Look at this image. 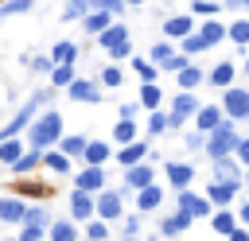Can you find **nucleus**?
I'll return each instance as SVG.
<instances>
[{
  "instance_id": "393cba45",
  "label": "nucleus",
  "mask_w": 249,
  "mask_h": 241,
  "mask_svg": "<svg viewBox=\"0 0 249 241\" xmlns=\"http://www.w3.org/2000/svg\"><path fill=\"white\" fill-rule=\"evenodd\" d=\"M230 82H233V62H218V66L210 70V86H222V89H226Z\"/></svg>"
},
{
  "instance_id": "9d476101",
  "label": "nucleus",
  "mask_w": 249,
  "mask_h": 241,
  "mask_svg": "<svg viewBox=\"0 0 249 241\" xmlns=\"http://www.w3.org/2000/svg\"><path fill=\"white\" fill-rule=\"evenodd\" d=\"M124 183L140 190V187H148V183H156V171H152V167H148V163L140 159V163H132V167H124Z\"/></svg>"
},
{
  "instance_id": "5701e85b",
  "label": "nucleus",
  "mask_w": 249,
  "mask_h": 241,
  "mask_svg": "<svg viewBox=\"0 0 249 241\" xmlns=\"http://www.w3.org/2000/svg\"><path fill=\"white\" fill-rule=\"evenodd\" d=\"M198 35H202V39H206V47H214V43H222V39H226V27H222V23H218V19H206V23H202V31H198Z\"/></svg>"
},
{
  "instance_id": "ea45409f",
  "label": "nucleus",
  "mask_w": 249,
  "mask_h": 241,
  "mask_svg": "<svg viewBox=\"0 0 249 241\" xmlns=\"http://www.w3.org/2000/svg\"><path fill=\"white\" fill-rule=\"evenodd\" d=\"M19 12H31V0H8V4H0V16H19Z\"/></svg>"
},
{
  "instance_id": "4d7b16f0",
  "label": "nucleus",
  "mask_w": 249,
  "mask_h": 241,
  "mask_svg": "<svg viewBox=\"0 0 249 241\" xmlns=\"http://www.w3.org/2000/svg\"><path fill=\"white\" fill-rule=\"evenodd\" d=\"M128 4H144V0H128Z\"/></svg>"
},
{
  "instance_id": "79ce46f5",
  "label": "nucleus",
  "mask_w": 249,
  "mask_h": 241,
  "mask_svg": "<svg viewBox=\"0 0 249 241\" xmlns=\"http://www.w3.org/2000/svg\"><path fill=\"white\" fill-rule=\"evenodd\" d=\"M160 66H163V70H171V74H179V70L187 66V58H183V54H167V58H163Z\"/></svg>"
},
{
  "instance_id": "c9c22d12",
  "label": "nucleus",
  "mask_w": 249,
  "mask_h": 241,
  "mask_svg": "<svg viewBox=\"0 0 249 241\" xmlns=\"http://www.w3.org/2000/svg\"><path fill=\"white\" fill-rule=\"evenodd\" d=\"M86 12H89V0H70V4L62 8V23H66V19H82Z\"/></svg>"
},
{
  "instance_id": "5fc2aeb1",
  "label": "nucleus",
  "mask_w": 249,
  "mask_h": 241,
  "mask_svg": "<svg viewBox=\"0 0 249 241\" xmlns=\"http://www.w3.org/2000/svg\"><path fill=\"white\" fill-rule=\"evenodd\" d=\"M245 167H249V163H245ZM245 187H249V171H245Z\"/></svg>"
},
{
  "instance_id": "864d4df0",
  "label": "nucleus",
  "mask_w": 249,
  "mask_h": 241,
  "mask_svg": "<svg viewBox=\"0 0 249 241\" xmlns=\"http://www.w3.org/2000/svg\"><path fill=\"white\" fill-rule=\"evenodd\" d=\"M226 8H249V0H226Z\"/></svg>"
},
{
  "instance_id": "c85d7f7f",
  "label": "nucleus",
  "mask_w": 249,
  "mask_h": 241,
  "mask_svg": "<svg viewBox=\"0 0 249 241\" xmlns=\"http://www.w3.org/2000/svg\"><path fill=\"white\" fill-rule=\"evenodd\" d=\"M214 171H218L214 179H233V183H237V163H233L230 155H218V159H214Z\"/></svg>"
},
{
  "instance_id": "bb28decb",
  "label": "nucleus",
  "mask_w": 249,
  "mask_h": 241,
  "mask_svg": "<svg viewBox=\"0 0 249 241\" xmlns=\"http://www.w3.org/2000/svg\"><path fill=\"white\" fill-rule=\"evenodd\" d=\"M78 58V47L74 43H54L51 47V62H74Z\"/></svg>"
},
{
  "instance_id": "a878e982",
  "label": "nucleus",
  "mask_w": 249,
  "mask_h": 241,
  "mask_svg": "<svg viewBox=\"0 0 249 241\" xmlns=\"http://www.w3.org/2000/svg\"><path fill=\"white\" fill-rule=\"evenodd\" d=\"M160 101H163L160 86H156V82H144V86H140V105H144V109H156Z\"/></svg>"
},
{
  "instance_id": "f03ea898",
  "label": "nucleus",
  "mask_w": 249,
  "mask_h": 241,
  "mask_svg": "<svg viewBox=\"0 0 249 241\" xmlns=\"http://www.w3.org/2000/svg\"><path fill=\"white\" fill-rule=\"evenodd\" d=\"M97 43H101V51H105L109 58H128V51H132L128 27H121V23H109V27L97 35Z\"/></svg>"
},
{
  "instance_id": "f3484780",
  "label": "nucleus",
  "mask_w": 249,
  "mask_h": 241,
  "mask_svg": "<svg viewBox=\"0 0 249 241\" xmlns=\"http://www.w3.org/2000/svg\"><path fill=\"white\" fill-rule=\"evenodd\" d=\"M27 202L23 198H0V222H23Z\"/></svg>"
},
{
  "instance_id": "a211bd4d",
  "label": "nucleus",
  "mask_w": 249,
  "mask_h": 241,
  "mask_svg": "<svg viewBox=\"0 0 249 241\" xmlns=\"http://www.w3.org/2000/svg\"><path fill=\"white\" fill-rule=\"evenodd\" d=\"M163 31H167L171 39H183L187 31H195V19H191V16H171V19H163Z\"/></svg>"
},
{
  "instance_id": "37998d69",
  "label": "nucleus",
  "mask_w": 249,
  "mask_h": 241,
  "mask_svg": "<svg viewBox=\"0 0 249 241\" xmlns=\"http://www.w3.org/2000/svg\"><path fill=\"white\" fill-rule=\"evenodd\" d=\"M132 66H136V74H140L144 82H156V66H152V62H144V58H136Z\"/></svg>"
},
{
  "instance_id": "7c9ffc66",
  "label": "nucleus",
  "mask_w": 249,
  "mask_h": 241,
  "mask_svg": "<svg viewBox=\"0 0 249 241\" xmlns=\"http://www.w3.org/2000/svg\"><path fill=\"white\" fill-rule=\"evenodd\" d=\"M43 163H47L51 171H62V175L70 171V155H66V152H47V155H43Z\"/></svg>"
},
{
  "instance_id": "412c9836",
  "label": "nucleus",
  "mask_w": 249,
  "mask_h": 241,
  "mask_svg": "<svg viewBox=\"0 0 249 241\" xmlns=\"http://www.w3.org/2000/svg\"><path fill=\"white\" fill-rule=\"evenodd\" d=\"M191 163H167V179H171V187H187L191 183Z\"/></svg>"
},
{
  "instance_id": "c756f323",
  "label": "nucleus",
  "mask_w": 249,
  "mask_h": 241,
  "mask_svg": "<svg viewBox=\"0 0 249 241\" xmlns=\"http://www.w3.org/2000/svg\"><path fill=\"white\" fill-rule=\"evenodd\" d=\"M198 82H202V70H198V66H191V62H187V66H183V70H179V86H183V89H195V86H198Z\"/></svg>"
},
{
  "instance_id": "a18cd8bd",
  "label": "nucleus",
  "mask_w": 249,
  "mask_h": 241,
  "mask_svg": "<svg viewBox=\"0 0 249 241\" xmlns=\"http://www.w3.org/2000/svg\"><path fill=\"white\" fill-rule=\"evenodd\" d=\"M195 16H218V4L214 0H195Z\"/></svg>"
},
{
  "instance_id": "20e7f679",
  "label": "nucleus",
  "mask_w": 249,
  "mask_h": 241,
  "mask_svg": "<svg viewBox=\"0 0 249 241\" xmlns=\"http://www.w3.org/2000/svg\"><path fill=\"white\" fill-rule=\"evenodd\" d=\"M222 113H226L230 120H245V117H249V89H233V86H226Z\"/></svg>"
},
{
  "instance_id": "2eb2a0df",
  "label": "nucleus",
  "mask_w": 249,
  "mask_h": 241,
  "mask_svg": "<svg viewBox=\"0 0 249 241\" xmlns=\"http://www.w3.org/2000/svg\"><path fill=\"white\" fill-rule=\"evenodd\" d=\"M148 155V144H140V140H128L121 152H117V159H121V167H132V163H140Z\"/></svg>"
},
{
  "instance_id": "f257e3e1",
  "label": "nucleus",
  "mask_w": 249,
  "mask_h": 241,
  "mask_svg": "<svg viewBox=\"0 0 249 241\" xmlns=\"http://www.w3.org/2000/svg\"><path fill=\"white\" fill-rule=\"evenodd\" d=\"M58 136H62V117H58V113H43V117L31 124V140H27V144L43 152V148L58 144Z\"/></svg>"
},
{
  "instance_id": "b1692460",
  "label": "nucleus",
  "mask_w": 249,
  "mask_h": 241,
  "mask_svg": "<svg viewBox=\"0 0 249 241\" xmlns=\"http://www.w3.org/2000/svg\"><path fill=\"white\" fill-rule=\"evenodd\" d=\"M51 82L54 86H70L74 82V62H54L51 66Z\"/></svg>"
},
{
  "instance_id": "9b49d317",
  "label": "nucleus",
  "mask_w": 249,
  "mask_h": 241,
  "mask_svg": "<svg viewBox=\"0 0 249 241\" xmlns=\"http://www.w3.org/2000/svg\"><path fill=\"white\" fill-rule=\"evenodd\" d=\"M66 89H70V97H74V101H93V105L101 101V89H97L93 82H86V78H74Z\"/></svg>"
},
{
  "instance_id": "4be33fe9",
  "label": "nucleus",
  "mask_w": 249,
  "mask_h": 241,
  "mask_svg": "<svg viewBox=\"0 0 249 241\" xmlns=\"http://www.w3.org/2000/svg\"><path fill=\"white\" fill-rule=\"evenodd\" d=\"M187 225H191V214H187V210H179V214H171V218H163V222H160V229H163V233H183Z\"/></svg>"
},
{
  "instance_id": "4c0bfd02",
  "label": "nucleus",
  "mask_w": 249,
  "mask_h": 241,
  "mask_svg": "<svg viewBox=\"0 0 249 241\" xmlns=\"http://www.w3.org/2000/svg\"><path fill=\"white\" fill-rule=\"evenodd\" d=\"M35 163H39V148H31V152H23V155H19L16 163H12V171H19V175H23V171H31Z\"/></svg>"
},
{
  "instance_id": "aec40b11",
  "label": "nucleus",
  "mask_w": 249,
  "mask_h": 241,
  "mask_svg": "<svg viewBox=\"0 0 249 241\" xmlns=\"http://www.w3.org/2000/svg\"><path fill=\"white\" fill-rule=\"evenodd\" d=\"M113 140H117V144H128V140H136V124H132V117H121V120L113 124Z\"/></svg>"
},
{
  "instance_id": "a19ab883",
  "label": "nucleus",
  "mask_w": 249,
  "mask_h": 241,
  "mask_svg": "<svg viewBox=\"0 0 249 241\" xmlns=\"http://www.w3.org/2000/svg\"><path fill=\"white\" fill-rule=\"evenodd\" d=\"M101 82H105V86L113 89V86H121V82H124V74H121L117 66H105V70H101Z\"/></svg>"
},
{
  "instance_id": "603ef678",
  "label": "nucleus",
  "mask_w": 249,
  "mask_h": 241,
  "mask_svg": "<svg viewBox=\"0 0 249 241\" xmlns=\"http://www.w3.org/2000/svg\"><path fill=\"white\" fill-rule=\"evenodd\" d=\"M237 218H241V225H249V202H245V206L237 210Z\"/></svg>"
},
{
  "instance_id": "3c124183",
  "label": "nucleus",
  "mask_w": 249,
  "mask_h": 241,
  "mask_svg": "<svg viewBox=\"0 0 249 241\" xmlns=\"http://www.w3.org/2000/svg\"><path fill=\"white\" fill-rule=\"evenodd\" d=\"M31 66H35V70H51L54 62H51V58H31Z\"/></svg>"
},
{
  "instance_id": "4468645a",
  "label": "nucleus",
  "mask_w": 249,
  "mask_h": 241,
  "mask_svg": "<svg viewBox=\"0 0 249 241\" xmlns=\"http://www.w3.org/2000/svg\"><path fill=\"white\" fill-rule=\"evenodd\" d=\"M78 187H82V190H93V194H97V190L105 187V171H101V163H89V167H86V171L78 175Z\"/></svg>"
},
{
  "instance_id": "c03bdc74",
  "label": "nucleus",
  "mask_w": 249,
  "mask_h": 241,
  "mask_svg": "<svg viewBox=\"0 0 249 241\" xmlns=\"http://www.w3.org/2000/svg\"><path fill=\"white\" fill-rule=\"evenodd\" d=\"M163 128H167V117H163V113H152V117H148V132H152V136H160Z\"/></svg>"
},
{
  "instance_id": "dca6fc26",
  "label": "nucleus",
  "mask_w": 249,
  "mask_h": 241,
  "mask_svg": "<svg viewBox=\"0 0 249 241\" xmlns=\"http://www.w3.org/2000/svg\"><path fill=\"white\" fill-rule=\"evenodd\" d=\"M160 202H163V190H160L156 183H148V187L136 190V206H140V210H156Z\"/></svg>"
},
{
  "instance_id": "cd10ccee",
  "label": "nucleus",
  "mask_w": 249,
  "mask_h": 241,
  "mask_svg": "<svg viewBox=\"0 0 249 241\" xmlns=\"http://www.w3.org/2000/svg\"><path fill=\"white\" fill-rule=\"evenodd\" d=\"M82 155H86L89 163H105V159H109L113 152H109V144H97V140L89 144V140H86V152H82Z\"/></svg>"
},
{
  "instance_id": "72a5a7b5",
  "label": "nucleus",
  "mask_w": 249,
  "mask_h": 241,
  "mask_svg": "<svg viewBox=\"0 0 249 241\" xmlns=\"http://www.w3.org/2000/svg\"><path fill=\"white\" fill-rule=\"evenodd\" d=\"M58 144H62L66 155H82L86 152V136H58Z\"/></svg>"
},
{
  "instance_id": "09e8293b",
  "label": "nucleus",
  "mask_w": 249,
  "mask_h": 241,
  "mask_svg": "<svg viewBox=\"0 0 249 241\" xmlns=\"http://www.w3.org/2000/svg\"><path fill=\"white\" fill-rule=\"evenodd\" d=\"M233 152H237V159H241V163H249V140H241V136H237Z\"/></svg>"
},
{
  "instance_id": "1a4fd4ad",
  "label": "nucleus",
  "mask_w": 249,
  "mask_h": 241,
  "mask_svg": "<svg viewBox=\"0 0 249 241\" xmlns=\"http://www.w3.org/2000/svg\"><path fill=\"white\" fill-rule=\"evenodd\" d=\"M233 194H237V183H233V179H214L206 198H210L214 206H230V202H233Z\"/></svg>"
},
{
  "instance_id": "39448f33",
  "label": "nucleus",
  "mask_w": 249,
  "mask_h": 241,
  "mask_svg": "<svg viewBox=\"0 0 249 241\" xmlns=\"http://www.w3.org/2000/svg\"><path fill=\"white\" fill-rule=\"evenodd\" d=\"M198 113V101H195V93L191 89H183L175 101H171V117H167V124H183L187 117H195Z\"/></svg>"
},
{
  "instance_id": "e433bc0d",
  "label": "nucleus",
  "mask_w": 249,
  "mask_h": 241,
  "mask_svg": "<svg viewBox=\"0 0 249 241\" xmlns=\"http://www.w3.org/2000/svg\"><path fill=\"white\" fill-rule=\"evenodd\" d=\"M230 39H233L237 47H249V19H233V27H230Z\"/></svg>"
},
{
  "instance_id": "8fccbe9b",
  "label": "nucleus",
  "mask_w": 249,
  "mask_h": 241,
  "mask_svg": "<svg viewBox=\"0 0 249 241\" xmlns=\"http://www.w3.org/2000/svg\"><path fill=\"white\" fill-rule=\"evenodd\" d=\"M23 222H31V225H43V210L35 206V210H23Z\"/></svg>"
},
{
  "instance_id": "473e14b6",
  "label": "nucleus",
  "mask_w": 249,
  "mask_h": 241,
  "mask_svg": "<svg viewBox=\"0 0 249 241\" xmlns=\"http://www.w3.org/2000/svg\"><path fill=\"white\" fill-rule=\"evenodd\" d=\"M179 51H187V54H198V51H206V39L198 35V31H187L183 35V47Z\"/></svg>"
},
{
  "instance_id": "6e6552de",
  "label": "nucleus",
  "mask_w": 249,
  "mask_h": 241,
  "mask_svg": "<svg viewBox=\"0 0 249 241\" xmlns=\"http://www.w3.org/2000/svg\"><path fill=\"white\" fill-rule=\"evenodd\" d=\"M109 23H113V12H109V8H89V12L82 16V27H86L89 35H101Z\"/></svg>"
},
{
  "instance_id": "49530a36",
  "label": "nucleus",
  "mask_w": 249,
  "mask_h": 241,
  "mask_svg": "<svg viewBox=\"0 0 249 241\" xmlns=\"http://www.w3.org/2000/svg\"><path fill=\"white\" fill-rule=\"evenodd\" d=\"M19 237H23V241H39V237H43V229H39V225H31V222H23V233H19Z\"/></svg>"
},
{
  "instance_id": "0eeeda50",
  "label": "nucleus",
  "mask_w": 249,
  "mask_h": 241,
  "mask_svg": "<svg viewBox=\"0 0 249 241\" xmlns=\"http://www.w3.org/2000/svg\"><path fill=\"white\" fill-rule=\"evenodd\" d=\"M210 198H198V194H187V187H179V210H187L191 218H206L210 214Z\"/></svg>"
},
{
  "instance_id": "f8f14e48",
  "label": "nucleus",
  "mask_w": 249,
  "mask_h": 241,
  "mask_svg": "<svg viewBox=\"0 0 249 241\" xmlns=\"http://www.w3.org/2000/svg\"><path fill=\"white\" fill-rule=\"evenodd\" d=\"M226 117H222V109L218 105H198V113H195V124H198V132H210V128H218Z\"/></svg>"
},
{
  "instance_id": "58836bf2",
  "label": "nucleus",
  "mask_w": 249,
  "mask_h": 241,
  "mask_svg": "<svg viewBox=\"0 0 249 241\" xmlns=\"http://www.w3.org/2000/svg\"><path fill=\"white\" fill-rule=\"evenodd\" d=\"M51 237H54V241H74V237H78V233H74V222H54V225H51Z\"/></svg>"
},
{
  "instance_id": "6e6d98bb",
  "label": "nucleus",
  "mask_w": 249,
  "mask_h": 241,
  "mask_svg": "<svg viewBox=\"0 0 249 241\" xmlns=\"http://www.w3.org/2000/svg\"><path fill=\"white\" fill-rule=\"evenodd\" d=\"M245 78H249V62H245Z\"/></svg>"
},
{
  "instance_id": "ddd939ff",
  "label": "nucleus",
  "mask_w": 249,
  "mask_h": 241,
  "mask_svg": "<svg viewBox=\"0 0 249 241\" xmlns=\"http://www.w3.org/2000/svg\"><path fill=\"white\" fill-rule=\"evenodd\" d=\"M70 210H74V218H82V222L93 218V210H97V206H93V190H82V187H78L74 198H70Z\"/></svg>"
},
{
  "instance_id": "de8ad7c7",
  "label": "nucleus",
  "mask_w": 249,
  "mask_h": 241,
  "mask_svg": "<svg viewBox=\"0 0 249 241\" xmlns=\"http://www.w3.org/2000/svg\"><path fill=\"white\" fill-rule=\"evenodd\" d=\"M167 54H171V43H156V47H152V58H156V62H163Z\"/></svg>"
},
{
  "instance_id": "f704fd0d",
  "label": "nucleus",
  "mask_w": 249,
  "mask_h": 241,
  "mask_svg": "<svg viewBox=\"0 0 249 241\" xmlns=\"http://www.w3.org/2000/svg\"><path fill=\"white\" fill-rule=\"evenodd\" d=\"M210 222H214V233H222V237H226V233H230V229L237 225V222H233V214H226V210L210 214Z\"/></svg>"
},
{
  "instance_id": "7ed1b4c3",
  "label": "nucleus",
  "mask_w": 249,
  "mask_h": 241,
  "mask_svg": "<svg viewBox=\"0 0 249 241\" xmlns=\"http://www.w3.org/2000/svg\"><path fill=\"white\" fill-rule=\"evenodd\" d=\"M233 144H237V132H233V124H230V120H222L218 128H210V140H206L202 148H206V155H210V159H218V155H230V152H233Z\"/></svg>"
},
{
  "instance_id": "6ab92c4d",
  "label": "nucleus",
  "mask_w": 249,
  "mask_h": 241,
  "mask_svg": "<svg viewBox=\"0 0 249 241\" xmlns=\"http://www.w3.org/2000/svg\"><path fill=\"white\" fill-rule=\"evenodd\" d=\"M19 155H23V140L4 136V140H0V163H16Z\"/></svg>"
},
{
  "instance_id": "423d86ee",
  "label": "nucleus",
  "mask_w": 249,
  "mask_h": 241,
  "mask_svg": "<svg viewBox=\"0 0 249 241\" xmlns=\"http://www.w3.org/2000/svg\"><path fill=\"white\" fill-rule=\"evenodd\" d=\"M97 218H105V222H113V218H121L124 214V206H121V194L117 190H97Z\"/></svg>"
},
{
  "instance_id": "2f4dec72",
  "label": "nucleus",
  "mask_w": 249,
  "mask_h": 241,
  "mask_svg": "<svg viewBox=\"0 0 249 241\" xmlns=\"http://www.w3.org/2000/svg\"><path fill=\"white\" fill-rule=\"evenodd\" d=\"M86 237H89V241H105V237H109L105 218H97V222H93V218H86Z\"/></svg>"
}]
</instances>
